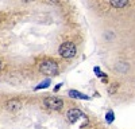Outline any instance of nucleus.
<instances>
[{
	"label": "nucleus",
	"mask_w": 135,
	"mask_h": 129,
	"mask_svg": "<svg viewBox=\"0 0 135 129\" xmlns=\"http://www.w3.org/2000/svg\"><path fill=\"white\" fill-rule=\"evenodd\" d=\"M2 66H3V63H2V61H0V69H2Z\"/></svg>",
	"instance_id": "obj_11"
},
{
	"label": "nucleus",
	"mask_w": 135,
	"mask_h": 129,
	"mask_svg": "<svg viewBox=\"0 0 135 129\" xmlns=\"http://www.w3.org/2000/svg\"><path fill=\"white\" fill-rule=\"evenodd\" d=\"M81 117H85V114H84L80 109H70L69 112L66 113V118H68V121L72 122V124L77 122Z\"/></svg>",
	"instance_id": "obj_4"
},
{
	"label": "nucleus",
	"mask_w": 135,
	"mask_h": 129,
	"mask_svg": "<svg viewBox=\"0 0 135 129\" xmlns=\"http://www.w3.org/2000/svg\"><path fill=\"white\" fill-rule=\"evenodd\" d=\"M43 105L49 110H61L62 106H64V101L60 97H47V98L43 101Z\"/></svg>",
	"instance_id": "obj_3"
},
{
	"label": "nucleus",
	"mask_w": 135,
	"mask_h": 129,
	"mask_svg": "<svg viewBox=\"0 0 135 129\" xmlns=\"http://www.w3.org/2000/svg\"><path fill=\"white\" fill-rule=\"evenodd\" d=\"M6 108L9 112H16L22 108V102L19 100H9V101L6 102Z\"/></svg>",
	"instance_id": "obj_5"
},
{
	"label": "nucleus",
	"mask_w": 135,
	"mask_h": 129,
	"mask_svg": "<svg viewBox=\"0 0 135 129\" xmlns=\"http://www.w3.org/2000/svg\"><path fill=\"white\" fill-rule=\"evenodd\" d=\"M69 95L73 97V98H81V100H88V98H89V97L84 95L83 93L77 92V90H70V92H69Z\"/></svg>",
	"instance_id": "obj_7"
},
{
	"label": "nucleus",
	"mask_w": 135,
	"mask_h": 129,
	"mask_svg": "<svg viewBox=\"0 0 135 129\" xmlns=\"http://www.w3.org/2000/svg\"><path fill=\"white\" fill-rule=\"evenodd\" d=\"M109 3L115 8H124L128 4V0H109Z\"/></svg>",
	"instance_id": "obj_6"
},
{
	"label": "nucleus",
	"mask_w": 135,
	"mask_h": 129,
	"mask_svg": "<svg viewBox=\"0 0 135 129\" xmlns=\"http://www.w3.org/2000/svg\"><path fill=\"white\" fill-rule=\"evenodd\" d=\"M77 49L74 46V43L72 42H64L62 45L60 46V55L65 59H70L76 55Z\"/></svg>",
	"instance_id": "obj_2"
},
{
	"label": "nucleus",
	"mask_w": 135,
	"mask_h": 129,
	"mask_svg": "<svg viewBox=\"0 0 135 129\" xmlns=\"http://www.w3.org/2000/svg\"><path fill=\"white\" fill-rule=\"evenodd\" d=\"M61 86H62V83H61V85H58V86H55V88H54V92H58V90L61 89Z\"/></svg>",
	"instance_id": "obj_10"
},
{
	"label": "nucleus",
	"mask_w": 135,
	"mask_h": 129,
	"mask_svg": "<svg viewBox=\"0 0 135 129\" xmlns=\"http://www.w3.org/2000/svg\"><path fill=\"white\" fill-rule=\"evenodd\" d=\"M49 85H50V79H46V81H43L41 85H38L37 86V90H39V89H45V88H49Z\"/></svg>",
	"instance_id": "obj_8"
},
{
	"label": "nucleus",
	"mask_w": 135,
	"mask_h": 129,
	"mask_svg": "<svg viewBox=\"0 0 135 129\" xmlns=\"http://www.w3.org/2000/svg\"><path fill=\"white\" fill-rule=\"evenodd\" d=\"M39 71L45 75H50V77H53V75H57L58 71H60V67L57 62H54L51 59H46L43 61L41 64H39Z\"/></svg>",
	"instance_id": "obj_1"
},
{
	"label": "nucleus",
	"mask_w": 135,
	"mask_h": 129,
	"mask_svg": "<svg viewBox=\"0 0 135 129\" xmlns=\"http://www.w3.org/2000/svg\"><path fill=\"white\" fill-rule=\"evenodd\" d=\"M105 120H107V122H108V124L114 122V120H115V117H114V112H108V113H107V116H105Z\"/></svg>",
	"instance_id": "obj_9"
}]
</instances>
